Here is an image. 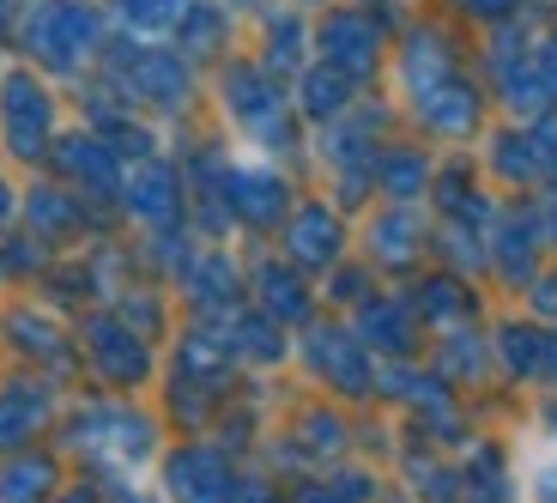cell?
I'll return each instance as SVG.
<instances>
[{
	"instance_id": "cell-1",
	"label": "cell",
	"mask_w": 557,
	"mask_h": 503,
	"mask_svg": "<svg viewBox=\"0 0 557 503\" xmlns=\"http://www.w3.org/2000/svg\"><path fill=\"white\" fill-rule=\"evenodd\" d=\"M127 7V19H134V25H158V19H170V7H176V0H122Z\"/></svg>"
}]
</instances>
